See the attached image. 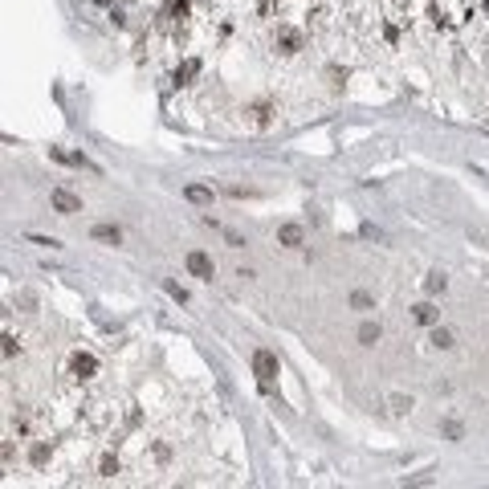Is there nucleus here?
I'll list each match as a JSON object with an SVG mask.
<instances>
[{
    "mask_svg": "<svg viewBox=\"0 0 489 489\" xmlns=\"http://www.w3.org/2000/svg\"><path fill=\"white\" fill-rule=\"evenodd\" d=\"M392 408H396V412H412V396L404 399V396H392Z\"/></svg>",
    "mask_w": 489,
    "mask_h": 489,
    "instance_id": "16",
    "label": "nucleus"
},
{
    "mask_svg": "<svg viewBox=\"0 0 489 489\" xmlns=\"http://www.w3.org/2000/svg\"><path fill=\"white\" fill-rule=\"evenodd\" d=\"M444 290V274L437 269V274H428V294H441Z\"/></svg>",
    "mask_w": 489,
    "mask_h": 489,
    "instance_id": "15",
    "label": "nucleus"
},
{
    "mask_svg": "<svg viewBox=\"0 0 489 489\" xmlns=\"http://www.w3.org/2000/svg\"><path fill=\"white\" fill-rule=\"evenodd\" d=\"M49 200H53V208L62 212V216H73V212H82V200H78L73 192H66V187H53V196H49Z\"/></svg>",
    "mask_w": 489,
    "mask_h": 489,
    "instance_id": "2",
    "label": "nucleus"
},
{
    "mask_svg": "<svg viewBox=\"0 0 489 489\" xmlns=\"http://www.w3.org/2000/svg\"><path fill=\"white\" fill-rule=\"evenodd\" d=\"M274 49L290 57V53H298V49H302V37H298L294 29H278V33H274Z\"/></svg>",
    "mask_w": 489,
    "mask_h": 489,
    "instance_id": "4",
    "label": "nucleus"
},
{
    "mask_svg": "<svg viewBox=\"0 0 489 489\" xmlns=\"http://www.w3.org/2000/svg\"><path fill=\"white\" fill-rule=\"evenodd\" d=\"M253 375H257V383L269 392V388H274V379H278V359H274L269 350H257V355H253Z\"/></svg>",
    "mask_w": 489,
    "mask_h": 489,
    "instance_id": "1",
    "label": "nucleus"
},
{
    "mask_svg": "<svg viewBox=\"0 0 489 489\" xmlns=\"http://www.w3.org/2000/svg\"><path fill=\"white\" fill-rule=\"evenodd\" d=\"M4 355H8V359L17 355V339H13V334H4Z\"/></svg>",
    "mask_w": 489,
    "mask_h": 489,
    "instance_id": "19",
    "label": "nucleus"
},
{
    "mask_svg": "<svg viewBox=\"0 0 489 489\" xmlns=\"http://www.w3.org/2000/svg\"><path fill=\"white\" fill-rule=\"evenodd\" d=\"M412 318H416L420 326H437V306H432V302L412 306Z\"/></svg>",
    "mask_w": 489,
    "mask_h": 489,
    "instance_id": "6",
    "label": "nucleus"
},
{
    "mask_svg": "<svg viewBox=\"0 0 489 489\" xmlns=\"http://www.w3.org/2000/svg\"><path fill=\"white\" fill-rule=\"evenodd\" d=\"M167 17H171V21H184L187 17V0H171V4H167Z\"/></svg>",
    "mask_w": 489,
    "mask_h": 489,
    "instance_id": "14",
    "label": "nucleus"
},
{
    "mask_svg": "<svg viewBox=\"0 0 489 489\" xmlns=\"http://www.w3.org/2000/svg\"><path fill=\"white\" fill-rule=\"evenodd\" d=\"M94 241H111V245H118V229H111V225H98V229H94Z\"/></svg>",
    "mask_w": 489,
    "mask_h": 489,
    "instance_id": "13",
    "label": "nucleus"
},
{
    "mask_svg": "<svg viewBox=\"0 0 489 489\" xmlns=\"http://www.w3.org/2000/svg\"><path fill=\"white\" fill-rule=\"evenodd\" d=\"M359 343H363V347H375V343H379V326L363 323V326H359Z\"/></svg>",
    "mask_w": 489,
    "mask_h": 489,
    "instance_id": "10",
    "label": "nucleus"
},
{
    "mask_svg": "<svg viewBox=\"0 0 489 489\" xmlns=\"http://www.w3.org/2000/svg\"><path fill=\"white\" fill-rule=\"evenodd\" d=\"M281 245H290V249H294V245H302V229H298V225H281Z\"/></svg>",
    "mask_w": 489,
    "mask_h": 489,
    "instance_id": "9",
    "label": "nucleus"
},
{
    "mask_svg": "<svg viewBox=\"0 0 489 489\" xmlns=\"http://www.w3.org/2000/svg\"><path fill=\"white\" fill-rule=\"evenodd\" d=\"M196 73H200V62H184L176 70V86H187V78H196Z\"/></svg>",
    "mask_w": 489,
    "mask_h": 489,
    "instance_id": "11",
    "label": "nucleus"
},
{
    "mask_svg": "<svg viewBox=\"0 0 489 489\" xmlns=\"http://www.w3.org/2000/svg\"><path fill=\"white\" fill-rule=\"evenodd\" d=\"M184 196L192 200V204H208V200H212V187H204V184H192V187H184Z\"/></svg>",
    "mask_w": 489,
    "mask_h": 489,
    "instance_id": "8",
    "label": "nucleus"
},
{
    "mask_svg": "<svg viewBox=\"0 0 489 489\" xmlns=\"http://www.w3.org/2000/svg\"><path fill=\"white\" fill-rule=\"evenodd\" d=\"M70 371L78 375V379H90V375L98 371V359H94V355H82V350H78V355L70 359Z\"/></svg>",
    "mask_w": 489,
    "mask_h": 489,
    "instance_id": "5",
    "label": "nucleus"
},
{
    "mask_svg": "<svg viewBox=\"0 0 489 489\" xmlns=\"http://www.w3.org/2000/svg\"><path fill=\"white\" fill-rule=\"evenodd\" d=\"M428 343H432V347H441V350H448V347H453V334H448V330H441V326H437Z\"/></svg>",
    "mask_w": 489,
    "mask_h": 489,
    "instance_id": "12",
    "label": "nucleus"
},
{
    "mask_svg": "<svg viewBox=\"0 0 489 489\" xmlns=\"http://www.w3.org/2000/svg\"><path fill=\"white\" fill-rule=\"evenodd\" d=\"M245 115H249V127H269V106L265 102H253Z\"/></svg>",
    "mask_w": 489,
    "mask_h": 489,
    "instance_id": "7",
    "label": "nucleus"
},
{
    "mask_svg": "<svg viewBox=\"0 0 489 489\" xmlns=\"http://www.w3.org/2000/svg\"><path fill=\"white\" fill-rule=\"evenodd\" d=\"M118 473V461L115 457H106V461H102V477H115Z\"/></svg>",
    "mask_w": 489,
    "mask_h": 489,
    "instance_id": "17",
    "label": "nucleus"
},
{
    "mask_svg": "<svg viewBox=\"0 0 489 489\" xmlns=\"http://www.w3.org/2000/svg\"><path fill=\"white\" fill-rule=\"evenodd\" d=\"M187 274H196L200 281H212L216 265H212V257H208V253H187Z\"/></svg>",
    "mask_w": 489,
    "mask_h": 489,
    "instance_id": "3",
    "label": "nucleus"
},
{
    "mask_svg": "<svg viewBox=\"0 0 489 489\" xmlns=\"http://www.w3.org/2000/svg\"><path fill=\"white\" fill-rule=\"evenodd\" d=\"M350 306H359V310H367V306H371V298H367V294H350Z\"/></svg>",
    "mask_w": 489,
    "mask_h": 489,
    "instance_id": "18",
    "label": "nucleus"
}]
</instances>
